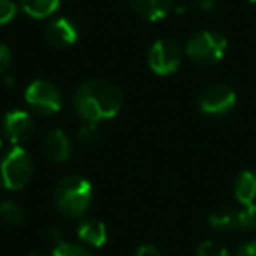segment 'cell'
Instances as JSON below:
<instances>
[{
  "label": "cell",
  "mask_w": 256,
  "mask_h": 256,
  "mask_svg": "<svg viewBox=\"0 0 256 256\" xmlns=\"http://www.w3.org/2000/svg\"><path fill=\"white\" fill-rule=\"evenodd\" d=\"M123 107L120 88L106 79H90L78 88L74 95V109L88 124H98L112 120Z\"/></svg>",
  "instance_id": "6da1fadb"
},
{
  "label": "cell",
  "mask_w": 256,
  "mask_h": 256,
  "mask_svg": "<svg viewBox=\"0 0 256 256\" xmlns=\"http://www.w3.org/2000/svg\"><path fill=\"white\" fill-rule=\"evenodd\" d=\"M78 139H79V142H81V146L86 148V150H93V148L98 146L100 144V132L96 130V124L86 123V126H82L81 130H79Z\"/></svg>",
  "instance_id": "ac0fdd59"
},
{
  "label": "cell",
  "mask_w": 256,
  "mask_h": 256,
  "mask_svg": "<svg viewBox=\"0 0 256 256\" xmlns=\"http://www.w3.org/2000/svg\"><path fill=\"white\" fill-rule=\"evenodd\" d=\"M28 256H44V254H40V252H32V254H28Z\"/></svg>",
  "instance_id": "d4e9b609"
},
{
  "label": "cell",
  "mask_w": 256,
  "mask_h": 256,
  "mask_svg": "<svg viewBox=\"0 0 256 256\" xmlns=\"http://www.w3.org/2000/svg\"><path fill=\"white\" fill-rule=\"evenodd\" d=\"M235 256H256V240L246 242L237 249Z\"/></svg>",
  "instance_id": "7402d4cb"
},
{
  "label": "cell",
  "mask_w": 256,
  "mask_h": 256,
  "mask_svg": "<svg viewBox=\"0 0 256 256\" xmlns=\"http://www.w3.org/2000/svg\"><path fill=\"white\" fill-rule=\"evenodd\" d=\"M235 198L244 209L256 212V172L244 170L235 181Z\"/></svg>",
  "instance_id": "7c38bea8"
},
{
  "label": "cell",
  "mask_w": 256,
  "mask_h": 256,
  "mask_svg": "<svg viewBox=\"0 0 256 256\" xmlns=\"http://www.w3.org/2000/svg\"><path fill=\"white\" fill-rule=\"evenodd\" d=\"M12 64V53L9 50V46L0 44V74H4Z\"/></svg>",
  "instance_id": "44dd1931"
},
{
  "label": "cell",
  "mask_w": 256,
  "mask_h": 256,
  "mask_svg": "<svg viewBox=\"0 0 256 256\" xmlns=\"http://www.w3.org/2000/svg\"><path fill=\"white\" fill-rule=\"evenodd\" d=\"M181 62V48L174 39H158L148 53V65L158 76H170L178 72Z\"/></svg>",
  "instance_id": "8992f818"
},
{
  "label": "cell",
  "mask_w": 256,
  "mask_h": 256,
  "mask_svg": "<svg viewBox=\"0 0 256 256\" xmlns=\"http://www.w3.org/2000/svg\"><path fill=\"white\" fill-rule=\"evenodd\" d=\"M209 223L218 232H251L256 228V212L224 206L210 212Z\"/></svg>",
  "instance_id": "52a82bcc"
},
{
  "label": "cell",
  "mask_w": 256,
  "mask_h": 256,
  "mask_svg": "<svg viewBox=\"0 0 256 256\" xmlns=\"http://www.w3.org/2000/svg\"><path fill=\"white\" fill-rule=\"evenodd\" d=\"M136 256H162V252L158 251L154 246L146 244V246H140V248L137 249Z\"/></svg>",
  "instance_id": "603a6c76"
},
{
  "label": "cell",
  "mask_w": 256,
  "mask_h": 256,
  "mask_svg": "<svg viewBox=\"0 0 256 256\" xmlns=\"http://www.w3.org/2000/svg\"><path fill=\"white\" fill-rule=\"evenodd\" d=\"M0 150H2V137H0Z\"/></svg>",
  "instance_id": "484cf974"
},
{
  "label": "cell",
  "mask_w": 256,
  "mask_h": 256,
  "mask_svg": "<svg viewBox=\"0 0 256 256\" xmlns=\"http://www.w3.org/2000/svg\"><path fill=\"white\" fill-rule=\"evenodd\" d=\"M93 200V186L82 176H67L58 182L54 190V206L62 216L76 218L84 216Z\"/></svg>",
  "instance_id": "7a4b0ae2"
},
{
  "label": "cell",
  "mask_w": 256,
  "mask_h": 256,
  "mask_svg": "<svg viewBox=\"0 0 256 256\" xmlns=\"http://www.w3.org/2000/svg\"><path fill=\"white\" fill-rule=\"evenodd\" d=\"M62 2L64 0H20L23 11L36 20H42L54 14L60 9Z\"/></svg>",
  "instance_id": "9a60e30c"
},
{
  "label": "cell",
  "mask_w": 256,
  "mask_h": 256,
  "mask_svg": "<svg viewBox=\"0 0 256 256\" xmlns=\"http://www.w3.org/2000/svg\"><path fill=\"white\" fill-rule=\"evenodd\" d=\"M196 254L198 256H230L228 254V249L223 244H218L214 240H206L198 246L196 249Z\"/></svg>",
  "instance_id": "d6986e66"
},
{
  "label": "cell",
  "mask_w": 256,
  "mask_h": 256,
  "mask_svg": "<svg viewBox=\"0 0 256 256\" xmlns=\"http://www.w3.org/2000/svg\"><path fill=\"white\" fill-rule=\"evenodd\" d=\"M0 220L9 226H18L25 220V212L20 204L12 202V200H4V202H0Z\"/></svg>",
  "instance_id": "e0dca14e"
},
{
  "label": "cell",
  "mask_w": 256,
  "mask_h": 256,
  "mask_svg": "<svg viewBox=\"0 0 256 256\" xmlns=\"http://www.w3.org/2000/svg\"><path fill=\"white\" fill-rule=\"evenodd\" d=\"M237 104V95L226 84H212L202 92L198 98V107L207 116H224Z\"/></svg>",
  "instance_id": "ba28073f"
},
{
  "label": "cell",
  "mask_w": 256,
  "mask_h": 256,
  "mask_svg": "<svg viewBox=\"0 0 256 256\" xmlns=\"http://www.w3.org/2000/svg\"><path fill=\"white\" fill-rule=\"evenodd\" d=\"M42 151L48 156V160L54 162V164H65L72 153V146L67 134L64 130L48 132L42 140Z\"/></svg>",
  "instance_id": "8fae6325"
},
{
  "label": "cell",
  "mask_w": 256,
  "mask_h": 256,
  "mask_svg": "<svg viewBox=\"0 0 256 256\" xmlns=\"http://www.w3.org/2000/svg\"><path fill=\"white\" fill-rule=\"evenodd\" d=\"M248 2H252V4H256V0H248Z\"/></svg>",
  "instance_id": "4316f807"
},
{
  "label": "cell",
  "mask_w": 256,
  "mask_h": 256,
  "mask_svg": "<svg viewBox=\"0 0 256 256\" xmlns=\"http://www.w3.org/2000/svg\"><path fill=\"white\" fill-rule=\"evenodd\" d=\"M78 237L92 248H102L107 242V228L98 220H84L78 226Z\"/></svg>",
  "instance_id": "5bb4252c"
},
{
  "label": "cell",
  "mask_w": 256,
  "mask_h": 256,
  "mask_svg": "<svg viewBox=\"0 0 256 256\" xmlns=\"http://www.w3.org/2000/svg\"><path fill=\"white\" fill-rule=\"evenodd\" d=\"M36 123L26 110L16 109L6 114L4 118V134L12 146H22L32 139Z\"/></svg>",
  "instance_id": "9c48e42d"
},
{
  "label": "cell",
  "mask_w": 256,
  "mask_h": 256,
  "mask_svg": "<svg viewBox=\"0 0 256 256\" xmlns=\"http://www.w3.org/2000/svg\"><path fill=\"white\" fill-rule=\"evenodd\" d=\"M174 0H130L132 9L148 22H160L168 14Z\"/></svg>",
  "instance_id": "4fadbf2b"
},
{
  "label": "cell",
  "mask_w": 256,
  "mask_h": 256,
  "mask_svg": "<svg viewBox=\"0 0 256 256\" xmlns=\"http://www.w3.org/2000/svg\"><path fill=\"white\" fill-rule=\"evenodd\" d=\"M54 235V248L53 256H93L84 246L76 244V242H65L58 232H51Z\"/></svg>",
  "instance_id": "2e32d148"
},
{
  "label": "cell",
  "mask_w": 256,
  "mask_h": 256,
  "mask_svg": "<svg viewBox=\"0 0 256 256\" xmlns=\"http://www.w3.org/2000/svg\"><path fill=\"white\" fill-rule=\"evenodd\" d=\"M25 100L30 109L40 116H51V114L60 112L64 106V96L58 86L46 79H36L30 82L25 92Z\"/></svg>",
  "instance_id": "5b68a950"
},
{
  "label": "cell",
  "mask_w": 256,
  "mask_h": 256,
  "mask_svg": "<svg viewBox=\"0 0 256 256\" xmlns=\"http://www.w3.org/2000/svg\"><path fill=\"white\" fill-rule=\"evenodd\" d=\"M34 176V160L28 151L14 146L0 162V179L9 192H20L30 182Z\"/></svg>",
  "instance_id": "3957f363"
},
{
  "label": "cell",
  "mask_w": 256,
  "mask_h": 256,
  "mask_svg": "<svg viewBox=\"0 0 256 256\" xmlns=\"http://www.w3.org/2000/svg\"><path fill=\"white\" fill-rule=\"evenodd\" d=\"M46 39L51 46L58 48V50H67V48L74 46L79 39V32L76 25L67 18H56L51 22L46 28Z\"/></svg>",
  "instance_id": "30bf717a"
},
{
  "label": "cell",
  "mask_w": 256,
  "mask_h": 256,
  "mask_svg": "<svg viewBox=\"0 0 256 256\" xmlns=\"http://www.w3.org/2000/svg\"><path fill=\"white\" fill-rule=\"evenodd\" d=\"M18 6L12 0H0V26L8 25L16 18Z\"/></svg>",
  "instance_id": "ffe728a7"
},
{
  "label": "cell",
  "mask_w": 256,
  "mask_h": 256,
  "mask_svg": "<svg viewBox=\"0 0 256 256\" xmlns=\"http://www.w3.org/2000/svg\"><path fill=\"white\" fill-rule=\"evenodd\" d=\"M196 6H198V9H202V11H210V9L214 8V0H198Z\"/></svg>",
  "instance_id": "cb8c5ba5"
},
{
  "label": "cell",
  "mask_w": 256,
  "mask_h": 256,
  "mask_svg": "<svg viewBox=\"0 0 256 256\" xmlns=\"http://www.w3.org/2000/svg\"><path fill=\"white\" fill-rule=\"evenodd\" d=\"M228 50V40L220 32L202 30L190 37L186 42V54L198 65H214L223 60Z\"/></svg>",
  "instance_id": "277c9868"
}]
</instances>
